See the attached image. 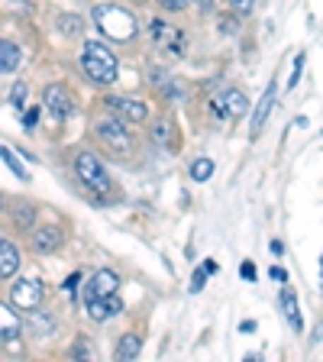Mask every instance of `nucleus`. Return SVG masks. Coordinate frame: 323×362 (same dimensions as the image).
I'll return each mask as SVG.
<instances>
[{"mask_svg": "<svg viewBox=\"0 0 323 362\" xmlns=\"http://www.w3.org/2000/svg\"><path fill=\"white\" fill-rule=\"evenodd\" d=\"M81 68H84V75H88L94 84H113L117 81V75H120L117 55H113L104 42H84Z\"/></svg>", "mask_w": 323, "mask_h": 362, "instance_id": "nucleus-1", "label": "nucleus"}, {"mask_svg": "<svg viewBox=\"0 0 323 362\" xmlns=\"http://www.w3.org/2000/svg\"><path fill=\"white\" fill-rule=\"evenodd\" d=\"M94 26H98L104 36L117 39V42H129V39L139 33L136 16L129 13V10L117 7V4H100V7H94Z\"/></svg>", "mask_w": 323, "mask_h": 362, "instance_id": "nucleus-2", "label": "nucleus"}, {"mask_svg": "<svg viewBox=\"0 0 323 362\" xmlns=\"http://www.w3.org/2000/svg\"><path fill=\"white\" fill-rule=\"evenodd\" d=\"M75 172L90 194H100V197L110 194V175H107L104 162H100L94 152H81V156L75 158Z\"/></svg>", "mask_w": 323, "mask_h": 362, "instance_id": "nucleus-3", "label": "nucleus"}, {"mask_svg": "<svg viewBox=\"0 0 323 362\" xmlns=\"http://www.w3.org/2000/svg\"><path fill=\"white\" fill-rule=\"evenodd\" d=\"M42 294H45L42 281H36V279H20V281H13L10 301H13L16 308H23V310H36L39 304H42Z\"/></svg>", "mask_w": 323, "mask_h": 362, "instance_id": "nucleus-4", "label": "nucleus"}, {"mask_svg": "<svg viewBox=\"0 0 323 362\" xmlns=\"http://www.w3.org/2000/svg\"><path fill=\"white\" fill-rule=\"evenodd\" d=\"M213 113H217L220 120H240V117H246V94L230 88L223 98L213 100Z\"/></svg>", "mask_w": 323, "mask_h": 362, "instance_id": "nucleus-5", "label": "nucleus"}, {"mask_svg": "<svg viewBox=\"0 0 323 362\" xmlns=\"http://www.w3.org/2000/svg\"><path fill=\"white\" fill-rule=\"evenodd\" d=\"M42 100H45V107H49V113H52L55 120H65V117H71V110H75L71 94H68L61 84H49V88L42 90Z\"/></svg>", "mask_w": 323, "mask_h": 362, "instance_id": "nucleus-6", "label": "nucleus"}, {"mask_svg": "<svg viewBox=\"0 0 323 362\" xmlns=\"http://www.w3.org/2000/svg\"><path fill=\"white\" fill-rule=\"evenodd\" d=\"M117 288H120V275L110 269H100L94 279L88 281V288H84V304L94 301V298H107V294H117Z\"/></svg>", "mask_w": 323, "mask_h": 362, "instance_id": "nucleus-7", "label": "nucleus"}, {"mask_svg": "<svg viewBox=\"0 0 323 362\" xmlns=\"http://www.w3.org/2000/svg\"><path fill=\"white\" fill-rule=\"evenodd\" d=\"M149 33H152V39H155V45H162L165 52L172 49L175 55H181V49H184V36H181L178 30H172L165 20H152Z\"/></svg>", "mask_w": 323, "mask_h": 362, "instance_id": "nucleus-8", "label": "nucleus"}, {"mask_svg": "<svg viewBox=\"0 0 323 362\" xmlns=\"http://www.w3.org/2000/svg\"><path fill=\"white\" fill-rule=\"evenodd\" d=\"M104 104L110 107L113 113L127 117L129 123H143L146 117H149V110H146L143 100H133V98H104Z\"/></svg>", "mask_w": 323, "mask_h": 362, "instance_id": "nucleus-9", "label": "nucleus"}, {"mask_svg": "<svg viewBox=\"0 0 323 362\" xmlns=\"http://www.w3.org/2000/svg\"><path fill=\"white\" fill-rule=\"evenodd\" d=\"M278 308H281V314H285L288 327H291L294 333H301V330H304V317H301V304H298V294H294L291 288H285V291L278 294Z\"/></svg>", "mask_w": 323, "mask_h": 362, "instance_id": "nucleus-10", "label": "nucleus"}, {"mask_svg": "<svg viewBox=\"0 0 323 362\" xmlns=\"http://www.w3.org/2000/svg\"><path fill=\"white\" fill-rule=\"evenodd\" d=\"M98 136L104 139L107 146H113V149H120V152H127V149H129V136H127V127H123V123L104 120V123L98 127Z\"/></svg>", "mask_w": 323, "mask_h": 362, "instance_id": "nucleus-11", "label": "nucleus"}, {"mask_svg": "<svg viewBox=\"0 0 323 362\" xmlns=\"http://www.w3.org/2000/svg\"><path fill=\"white\" fill-rule=\"evenodd\" d=\"M120 310H123V301L117 298V294H107V298H94V301H88L90 320H107V317L120 314Z\"/></svg>", "mask_w": 323, "mask_h": 362, "instance_id": "nucleus-12", "label": "nucleus"}, {"mask_svg": "<svg viewBox=\"0 0 323 362\" xmlns=\"http://www.w3.org/2000/svg\"><path fill=\"white\" fill-rule=\"evenodd\" d=\"M275 94H278V88H275V81L265 88V94H262V100H259V107H256V113H252V139H256L259 133H262V127H265V120H269V113H271V107H275Z\"/></svg>", "mask_w": 323, "mask_h": 362, "instance_id": "nucleus-13", "label": "nucleus"}, {"mask_svg": "<svg viewBox=\"0 0 323 362\" xmlns=\"http://www.w3.org/2000/svg\"><path fill=\"white\" fill-rule=\"evenodd\" d=\"M33 246H36V252H55L61 246V230L59 226H39L33 233Z\"/></svg>", "mask_w": 323, "mask_h": 362, "instance_id": "nucleus-14", "label": "nucleus"}, {"mask_svg": "<svg viewBox=\"0 0 323 362\" xmlns=\"http://www.w3.org/2000/svg\"><path fill=\"white\" fill-rule=\"evenodd\" d=\"M16 269H20V249L10 240H4L0 243V275H4V279H13Z\"/></svg>", "mask_w": 323, "mask_h": 362, "instance_id": "nucleus-15", "label": "nucleus"}, {"mask_svg": "<svg viewBox=\"0 0 323 362\" xmlns=\"http://www.w3.org/2000/svg\"><path fill=\"white\" fill-rule=\"evenodd\" d=\"M139 353H143V337H139V333H123V339L117 343V359L129 362Z\"/></svg>", "mask_w": 323, "mask_h": 362, "instance_id": "nucleus-16", "label": "nucleus"}, {"mask_svg": "<svg viewBox=\"0 0 323 362\" xmlns=\"http://www.w3.org/2000/svg\"><path fill=\"white\" fill-rule=\"evenodd\" d=\"M16 65H20V45L4 39V42H0V71H4V75H13Z\"/></svg>", "mask_w": 323, "mask_h": 362, "instance_id": "nucleus-17", "label": "nucleus"}, {"mask_svg": "<svg viewBox=\"0 0 323 362\" xmlns=\"http://www.w3.org/2000/svg\"><path fill=\"white\" fill-rule=\"evenodd\" d=\"M0 337H4V343H10V339L20 337V320L13 317L10 304H4V308H0Z\"/></svg>", "mask_w": 323, "mask_h": 362, "instance_id": "nucleus-18", "label": "nucleus"}, {"mask_svg": "<svg viewBox=\"0 0 323 362\" xmlns=\"http://www.w3.org/2000/svg\"><path fill=\"white\" fill-rule=\"evenodd\" d=\"M0 158H4V165H7L20 181H30V172L20 165V158L13 156V149H10V146H4V149H0Z\"/></svg>", "mask_w": 323, "mask_h": 362, "instance_id": "nucleus-19", "label": "nucleus"}, {"mask_svg": "<svg viewBox=\"0 0 323 362\" xmlns=\"http://www.w3.org/2000/svg\"><path fill=\"white\" fill-rule=\"evenodd\" d=\"M30 327L36 330V337H49V333L55 330V320L45 314H36V310H30Z\"/></svg>", "mask_w": 323, "mask_h": 362, "instance_id": "nucleus-20", "label": "nucleus"}, {"mask_svg": "<svg viewBox=\"0 0 323 362\" xmlns=\"http://www.w3.org/2000/svg\"><path fill=\"white\" fill-rule=\"evenodd\" d=\"M59 30L65 33V36H78V33L84 30V23H81V16H75V13H61L59 16Z\"/></svg>", "mask_w": 323, "mask_h": 362, "instance_id": "nucleus-21", "label": "nucleus"}, {"mask_svg": "<svg viewBox=\"0 0 323 362\" xmlns=\"http://www.w3.org/2000/svg\"><path fill=\"white\" fill-rule=\"evenodd\" d=\"M213 175V162L211 158H194V165H191V178L194 181H207Z\"/></svg>", "mask_w": 323, "mask_h": 362, "instance_id": "nucleus-22", "label": "nucleus"}, {"mask_svg": "<svg viewBox=\"0 0 323 362\" xmlns=\"http://www.w3.org/2000/svg\"><path fill=\"white\" fill-rule=\"evenodd\" d=\"M152 139H155L158 146H168V143H172V123H168V120H158L155 127H152Z\"/></svg>", "mask_w": 323, "mask_h": 362, "instance_id": "nucleus-23", "label": "nucleus"}, {"mask_svg": "<svg viewBox=\"0 0 323 362\" xmlns=\"http://www.w3.org/2000/svg\"><path fill=\"white\" fill-rule=\"evenodd\" d=\"M13 217L20 226H33V207L26 201H13Z\"/></svg>", "mask_w": 323, "mask_h": 362, "instance_id": "nucleus-24", "label": "nucleus"}, {"mask_svg": "<svg viewBox=\"0 0 323 362\" xmlns=\"http://www.w3.org/2000/svg\"><path fill=\"white\" fill-rule=\"evenodd\" d=\"M10 104H13V110H23L26 107V84L16 81L13 90H10Z\"/></svg>", "mask_w": 323, "mask_h": 362, "instance_id": "nucleus-25", "label": "nucleus"}, {"mask_svg": "<svg viewBox=\"0 0 323 362\" xmlns=\"http://www.w3.org/2000/svg\"><path fill=\"white\" fill-rule=\"evenodd\" d=\"M207 275H211V272L204 269V265L194 272V279H191V294H197V291H201V288H204V281H207Z\"/></svg>", "mask_w": 323, "mask_h": 362, "instance_id": "nucleus-26", "label": "nucleus"}, {"mask_svg": "<svg viewBox=\"0 0 323 362\" xmlns=\"http://www.w3.org/2000/svg\"><path fill=\"white\" fill-rule=\"evenodd\" d=\"M39 123V107H30V110H23V127L33 129Z\"/></svg>", "mask_w": 323, "mask_h": 362, "instance_id": "nucleus-27", "label": "nucleus"}, {"mask_svg": "<svg viewBox=\"0 0 323 362\" xmlns=\"http://www.w3.org/2000/svg\"><path fill=\"white\" fill-rule=\"evenodd\" d=\"M252 4H256V0H230V7H233L236 13H249V10H252Z\"/></svg>", "mask_w": 323, "mask_h": 362, "instance_id": "nucleus-28", "label": "nucleus"}, {"mask_svg": "<svg viewBox=\"0 0 323 362\" xmlns=\"http://www.w3.org/2000/svg\"><path fill=\"white\" fill-rule=\"evenodd\" d=\"M240 275H242L246 281H256V265H252V262H242V265H240Z\"/></svg>", "mask_w": 323, "mask_h": 362, "instance_id": "nucleus-29", "label": "nucleus"}, {"mask_svg": "<svg viewBox=\"0 0 323 362\" xmlns=\"http://www.w3.org/2000/svg\"><path fill=\"white\" fill-rule=\"evenodd\" d=\"M78 281H81V275H78V272H75V275H68V279H65V281H61V288H65V291H68V294H75Z\"/></svg>", "mask_w": 323, "mask_h": 362, "instance_id": "nucleus-30", "label": "nucleus"}, {"mask_svg": "<svg viewBox=\"0 0 323 362\" xmlns=\"http://www.w3.org/2000/svg\"><path fill=\"white\" fill-rule=\"evenodd\" d=\"M301 68H304V55H298V59H294V75H291V88L298 81H301Z\"/></svg>", "mask_w": 323, "mask_h": 362, "instance_id": "nucleus-31", "label": "nucleus"}, {"mask_svg": "<svg viewBox=\"0 0 323 362\" xmlns=\"http://www.w3.org/2000/svg\"><path fill=\"white\" fill-rule=\"evenodd\" d=\"M269 275H271L275 281H288V272H285V269H278V265H275V269H269Z\"/></svg>", "mask_w": 323, "mask_h": 362, "instance_id": "nucleus-32", "label": "nucleus"}, {"mask_svg": "<svg viewBox=\"0 0 323 362\" xmlns=\"http://www.w3.org/2000/svg\"><path fill=\"white\" fill-rule=\"evenodd\" d=\"M165 10H184V0H162Z\"/></svg>", "mask_w": 323, "mask_h": 362, "instance_id": "nucleus-33", "label": "nucleus"}, {"mask_svg": "<svg viewBox=\"0 0 323 362\" xmlns=\"http://www.w3.org/2000/svg\"><path fill=\"white\" fill-rule=\"evenodd\" d=\"M240 330H242V333H252V330H256V320H242Z\"/></svg>", "mask_w": 323, "mask_h": 362, "instance_id": "nucleus-34", "label": "nucleus"}, {"mask_svg": "<svg viewBox=\"0 0 323 362\" xmlns=\"http://www.w3.org/2000/svg\"><path fill=\"white\" fill-rule=\"evenodd\" d=\"M197 4H201L204 10H211V0H197Z\"/></svg>", "mask_w": 323, "mask_h": 362, "instance_id": "nucleus-35", "label": "nucleus"}, {"mask_svg": "<svg viewBox=\"0 0 323 362\" xmlns=\"http://www.w3.org/2000/svg\"><path fill=\"white\" fill-rule=\"evenodd\" d=\"M317 339H323V324H320V327H317Z\"/></svg>", "mask_w": 323, "mask_h": 362, "instance_id": "nucleus-36", "label": "nucleus"}]
</instances>
